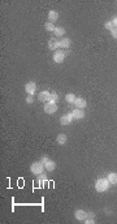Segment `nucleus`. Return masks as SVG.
<instances>
[{"label": "nucleus", "instance_id": "8", "mask_svg": "<svg viewBox=\"0 0 117 224\" xmlns=\"http://www.w3.org/2000/svg\"><path fill=\"white\" fill-rule=\"evenodd\" d=\"M48 48L49 50H57V48H60V46H58V41L57 39H55V38H51L48 41Z\"/></svg>", "mask_w": 117, "mask_h": 224}, {"label": "nucleus", "instance_id": "26", "mask_svg": "<svg viewBox=\"0 0 117 224\" xmlns=\"http://www.w3.org/2000/svg\"><path fill=\"white\" fill-rule=\"evenodd\" d=\"M112 24H113V26L117 27V16H115V17L112 18Z\"/></svg>", "mask_w": 117, "mask_h": 224}, {"label": "nucleus", "instance_id": "9", "mask_svg": "<svg viewBox=\"0 0 117 224\" xmlns=\"http://www.w3.org/2000/svg\"><path fill=\"white\" fill-rule=\"evenodd\" d=\"M70 113L73 116V119H83V116H85V112L81 110V108H77V110L72 111Z\"/></svg>", "mask_w": 117, "mask_h": 224}, {"label": "nucleus", "instance_id": "11", "mask_svg": "<svg viewBox=\"0 0 117 224\" xmlns=\"http://www.w3.org/2000/svg\"><path fill=\"white\" fill-rule=\"evenodd\" d=\"M49 97H51V94H49L48 91H42V93L38 95L40 102H49Z\"/></svg>", "mask_w": 117, "mask_h": 224}, {"label": "nucleus", "instance_id": "20", "mask_svg": "<svg viewBox=\"0 0 117 224\" xmlns=\"http://www.w3.org/2000/svg\"><path fill=\"white\" fill-rule=\"evenodd\" d=\"M44 27H46L47 30H48V32H55V29H56V27H55V24H52V22H46V25H44Z\"/></svg>", "mask_w": 117, "mask_h": 224}, {"label": "nucleus", "instance_id": "13", "mask_svg": "<svg viewBox=\"0 0 117 224\" xmlns=\"http://www.w3.org/2000/svg\"><path fill=\"white\" fill-rule=\"evenodd\" d=\"M86 214H87V212H85L83 210H77V211L74 212V216H76V219H78V220H85Z\"/></svg>", "mask_w": 117, "mask_h": 224}, {"label": "nucleus", "instance_id": "1", "mask_svg": "<svg viewBox=\"0 0 117 224\" xmlns=\"http://www.w3.org/2000/svg\"><path fill=\"white\" fill-rule=\"evenodd\" d=\"M111 183L108 181V178H99L95 184V188L98 192H105V190L109 189Z\"/></svg>", "mask_w": 117, "mask_h": 224}, {"label": "nucleus", "instance_id": "16", "mask_svg": "<svg viewBox=\"0 0 117 224\" xmlns=\"http://www.w3.org/2000/svg\"><path fill=\"white\" fill-rule=\"evenodd\" d=\"M37 183L39 184V185H44V183H47V177H46V175H38V180H37Z\"/></svg>", "mask_w": 117, "mask_h": 224}, {"label": "nucleus", "instance_id": "24", "mask_svg": "<svg viewBox=\"0 0 117 224\" xmlns=\"http://www.w3.org/2000/svg\"><path fill=\"white\" fill-rule=\"evenodd\" d=\"M111 34H112V37L117 39V27H113L112 30H111Z\"/></svg>", "mask_w": 117, "mask_h": 224}, {"label": "nucleus", "instance_id": "7", "mask_svg": "<svg viewBox=\"0 0 117 224\" xmlns=\"http://www.w3.org/2000/svg\"><path fill=\"white\" fill-rule=\"evenodd\" d=\"M72 121H73V116H72V113L64 115V116L60 117V124L61 125H69Z\"/></svg>", "mask_w": 117, "mask_h": 224}, {"label": "nucleus", "instance_id": "12", "mask_svg": "<svg viewBox=\"0 0 117 224\" xmlns=\"http://www.w3.org/2000/svg\"><path fill=\"white\" fill-rule=\"evenodd\" d=\"M58 46H60V48H69V46H70V39H68V38L60 39V41H58Z\"/></svg>", "mask_w": 117, "mask_h": 224}, {"label": "nucleus", "instance_id": "10", "mask_svg": "<svg viewBox=\"0 0 117 224\" xmlns=\"http://www.w3.org/2000/svg\"><path fill=\"white\" fill-rule=\"evenodd\" d=\"M74 104H76L77 108H81V110H82V108H85L86 106H87V102H86L83 98H77L76 102H74Z\"/></svg>", "mask_w": 117, "mask_h": 224}, {"label": "nucleus", "instance_id": "25", "mask_svg": "<svg viewBox=\"0 0 117 224\" xmlns=\"http://www.w3.org/2000/svg\"><path fill=\"white\" fill-rule=\"evenodd\" d=\"M26 102L29 103V104H30V103H33V102H34V98H33V95H27Z\"/></svg>", "mask_w": 117, "mask_h": 224}, {"label": "nucleus", "instance_id": "5", "mask_svg": "<svg viewBox=\"0 0 117 224\" xmlns=\"http://www.w3.org/2000/svg\"><path fill=\"white\" fill-rule=\"evenodd\" d=\"M65 60V52L64 51H55L54 54V61L57 64L63 63V61Z\"/></svg>", "mask_w": 117, "mask_h": 224}, {"label": "nucleus", "instance_id": "6", "mask_svg": "<svg viewBox=\"0 0 117 224\" xmlns=\"http://www.w3.org/2000/svg\"><path fill=\"white\" fill-rule=\"evenodd\" d=\"M25 90H26V93L29 95H34V93L37 91V85L34 82H27L25 85Z\"/></svg>", "mask_w": 117, "mask_h": 224}, {"label": "nucleus", "instance_id": "19", "mask_svg": "<svg viewBox=\"0 0 117 224\" xmlns=\"http://www.w3.org/2000/svg\"><path fill=\"white\" fill-rule=\"evenodd\" d=\"M65 99H66V102H68V103H74L77 98H76V95H74V94H66Z\"/></svg>", "mask_w": 117, "mask_h": 224}, {"label": "nucleus", "instance_id": "2", "mask_svg": "<svg viewBox=\"0 0 117 224\" xmlns=\"http://www.w3.org/2000/svg\"><path fill=\"white\" fill-rule=\"evenodd\" d=\"M40 162L44 164V168H46L47 171H49V172H51V171H54L55 168H56V163H55L54 160H51L48 156H43Z\"/></svg>", "mask_w": 117, "mask_h": 224}, {"label": "nucleus", "instance_id": "23", "mask_svg": "<svg viewBox=\"0 0 117 224\" xmlns=\"http://www.w3.org/2000/svg\"><path fill=\"white\" fill-rule=\"evenodd\" d=\"M85 223L86 224H94V223H95V220H94V218H86Z\"/></svg>", "mask_w": 117, "mask_h": 224}, {"label": "nucleus", "instance_id": "22", "mask_svg": "<svg viewBox=\"0 0 117 224\" xmlns=\"http://www.w3.org/2000/svg\"><path fill=\"white\" fill-rule=\"evenodd\" d=\"M113 27H115V26H113L112 21H107V22H105V29H108V30L111 32V30H112Z\"/></svg>", "mask_w": 117, "mask_h": 224}, {"label": "nucleus", "instance_id": "14", "mask_svg": "<svg viewBox=\"0 0 117 224\" xmlns=\"http://www.w3.org/2000/svg\"><path fill=\"white\" fill-rule=\"evenodd\" d=\"M48 18H49V22H52V24H54L55 21H57V18H58V13L56 12V10H49V13H48Z\"/></svg>", "mask_w": 117, "mask_h": 224}, {"label": "nucleus", "instance_id": "17", "mask_svg": "<svg viewBox=\"0 0 117 224\" xmlns=\"http://www.w3.org/2000/svg\"><path fill=\"white\" fill-rule=\"evenodd\" d=\"M57 144L58 145H65L66 144V136L65 134H58L57 136Z\"/></svg>", "mask_w": 117, "mask_h": 224}, {"label": "nucleus", "instance_id": "3", "mask_svg": "<svg viewBox=\"0 0 117 224\" xmlns=\"http://www.w3.org/2000/svg\"><path fill=\"white\" fill-rule=\"evenodd\" d=\"M30 169H31V172L34 173V175H40V173H43V171H44V164L42 163V162H35V163L31 164Z\"/></svg>", "mask_w": 117, "mask_h": 224}, {"label": "nucleus", "instance_id": "21", "mask_svg": "<svg viewBox=\"0 0 117 224\" xmlns=\"http://www.w3.org/2000/svg\"><path fill=\"white\" fill-rule=\"evenodd\" d=\"M58 100V95L56 93H54V94H51V97H49V102H52V103H56Z\"/></svg>", "mask_w": 117, "mask_h": 224}, {"label": "nucleus", "instance_id": "4", "mask_svg": "<svg viewBox=\"0 0 117 224\" xmlns=\"http://www.w3.org/2000/svg\"><path fill=\"white\" fill-rule=\"evenodd\" d=\"M57 111V106L56 103H52V102H47L46 104H44V112H47V113H55V112Z\"/></svg>", "mask_w": 117, "mask_h": 224}, {"label": "nucleus", "instance_id": "18", "mask_svg": "<svg viewBox=\"0 0 117 224\" xmlns=\"http://www.w3.org/2000/svg\"><path fill=\"white\" fill-rule=\"evenodd\" d=\"M64 34H65V29L64 27H56L55 29V35L56 37H63Z\"/></svg>", "mask_w": 117, "mask_h": 224}, {"label": "nucleus", "instance_id": "15", "mask_svg": "<svg viewBox=\"0 0 117 224\" xmlns=\"http://www.w3.org/2000/svg\"><path fill=\"white\" fill-rule=\"evenodd\" d=\"M107 178L111 184H117V173H115V172L109 173V175L107 176Z\"/></svg>", "mask_w": 117, "mask_h": 224}]
</instances>
